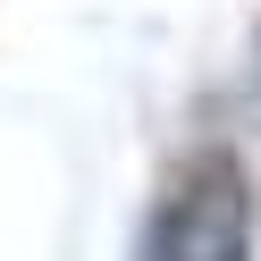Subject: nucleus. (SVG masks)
Returning <instances> with one entry per match:
<instances>
[{"label":"nucleus","instance_id":"nucleus-1","mask_svg":"<svg viewBox=\"0 0 261 261\" xmlns=\"http://www.w3.org/2000/svg\"><path fill=\"white\" fill-rule=\"evenodd\" d=\"M143 261H253V186L227 152L186 160L143 236Z\"/></svg>","mask_w":261,"mask_h":261}]
</instances>
